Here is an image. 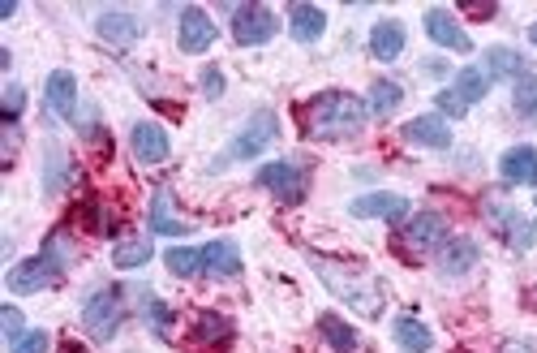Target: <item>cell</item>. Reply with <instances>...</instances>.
Segmentation results:
<instances>
[{"label":"cell","instance_id":"obj_8","mask_svg":"<svg viewBox=\"0 0 537 353\" xmlns=\"http://www.w3.org/2000/svg\"><path fill=\"white\" fill-rule=\"evenodd\" d=\"M215 39H220V31H215L211 13L198 9V5H185L181 9V22H177V44H181V52L198 56V52H207Z\"/></svg>","mask_w":537,"mask_h":353},{"label":"cell","instance_id":"obj_42","mask_svg":"<svg viewBox=\"0 0 537 353\" xmlns=\"http://www.w3.org/2000/svg\"><path fill=\"white\" fill-rule=\"evenodd\" d=\"M529 39H533V44H537V26H529Z\"/></svg>","mask_w":537,"mask_h":353},{"label":"cell","instance_id":"obj_22","mask_svg":"<svg viewBox=\"0 0 537 353\" xmlns=\"http://www.w3.org/2000/svg\"><path fill=\"white\" fill-rule=\"evenodd\" d=\"M151 233H159V237H185L190 233V224L172 216V190L168 186H159L155 199H151Z\"/></svg>","mask_w":537,"mask_h":353},{"label":"cell","instance_id":"obj_19","mask_svg":"<svg viewBox=\"0 0 537 353\" xmlns=\"http://www.w3.org/2000/svg\"><path fill=\"white\" fill-rule=\"evenodd\" d=\"M477 259H482L477 242L456 237V242H443V250H439V272L443 276H464V272H473V267H477Z\"/></svg>","mask_w":537,"mask_h":353},{"label":"cell","instance_id":"obj_14","mask_svg":"<svg viewBox=\"0 0 537 353\" xmlns=\"http://www.w3.org/2000/svg\"><path fill=\"white\" fill-rule=\"evenodd\" d=\"M426 35L447 52H473V39L460 31V22L447 9H430L426 13Z\"/></svg>","mask_w":537,"mask_h":353},{"label":"cell","instance_id":"obj_37","mask_svg":"<svg viewBox=\"0 0 537 353\" xmlns=\"http://www.w3.org/2000/svg\"><path fill=\"white\" fill-rule=\"evenodd\" d=\"M0 328H5L9 345H13V341H22V336H26V328H22V310H18V306H5V310H0Z\"/></svg>","mask_w":537,"mask_h":353},{"label":"cell","instance_id":"obj_9","mask_svg":"<svg viewBox=\"0 0 537 353\" xmlns=\"http://www.w3.org/2000/svg\"><path fill=\"white\" fill-rule=\"evenodd\" d=\"M400 242L409 250H439L447 242V220L439 216V211H417V216L404 220Z\"/></svg>","mask_w":537,"mask_h":353},{"label":"cell","instance_id":"obj_4","mask_svg":"<svg viewBox=\"0 0 537 353\" xmlns=\"http://www.w3.org/2000/svg\"><path fill=\"white\" fill-rule=\"evenodd\" d=\"M61 276H65V263L52 259V254L43 250V254H35V259L13 263L9 276H5V285H9V293H39V289L61 285Z\"/></svg>","mask_w":537,"mask_h":353},{"label":"cell","instance_id":"obj_17","mask_svg":"<svg viewBox=\"0 0 537 353\" xmlns=\"http://www.w3.org/2000/svg\"><path fill=\"white\" fill-rule=\"evenodd\" d=\"M499 173L507 186H533L537 190V147H512L499 160Z\"/></svg>","mask_w":537,"mask_h":353},{"label":"cell","instance_id":"obj_25","mask_svg":"<svg viewBox=\"0 0 537 353\" xmlns=\"http://www.w3.org/2000/svg\"><path fill=\"white\" fill-rule=\"evenodd\" d=\"M370 52H374V61H396V56L404 52V26L400 22H379L370 31Z\"/></svg>","mask_w":537,"mask_h":353},{"label":"cell","instance_id":"obj_21","mask_svg":"<svg viewBox=\"0 0 537 353\" xmlns=\"http://www.w3.org/2000/svg\"><path fill=\"white\" fill-rule=\"evenodd\" d=\"M288 31H293L297 44H314L327 31V13L318 5H293L288 9Z\"/></svg>","mask_w":537,"mask_h":353},{"label":"cell","instance_id":"obj_28","mask_svg":"<svg viewBox=\"0 0 537 353\" xmlns=\"http://www.w3.org/2000/svg\"><path fill=\"white\" fill-rule=\"evenodd\" d=\"M164 263H168V272L181 276V280L202 276V246H172L164 254Z\"/></svg>","mask_w":537,"mask_h":353},{"label":"cell","instance_id":"obj_39","mask_svg":"<svg viewBox=\"0 0 537 353\" xmlns=\"http://www.w3.org/2000/svg\"><path fill=\"white\" fill-rule=\"evenodd\" d=\"M473 18H495V5H464Z\"/></svg>","mask_w":537,"mask_h":353},{"label":"cell","instance_id":"obj_41","mask_svg":"<svg viewBox=\"0 0 537 353\" xmlns=\"http://www.w3.org/2000/svg\"><path fill=\"white\" fill-rule=\"evenodd\" d=\"M61 353H86V349H82L78 341H65V345H61Z\"/></svg>","mask_w":537,"mask_h":353},{"label":"cell","instance_id":"obj_32","mask_svg":"<svg viewBox=\"0 0 537 353\" xmlns=\"http://www.w3.org/2000/svg\"><path fill=\"white\" fill-rule=\"evenodd\" d=\"M512 104H516V112L520 117H537V78L533 74H525L516 82V95H512Z\"/></svg>","mask_w":537,"mask_h":353},{"label":"cell","instance_id":"obj_12","mask_svg":"<svg viewBox=\"0 0 537 353\" xmlns=\"http://www.w3.org/2000/svg\"><path fill=\"white\" fill-rule=\"evenodd\" d=\"M129 147H134V160L138 164H164L168 151H172L164 125H155V121H138L134 130H129Z\"/></svg>","mask_w":537,"mask_h":353},{"label":"cell","instance_id":"obj_23","mask_svg":"<svg viewBox=\"0 0 537 353\" xmlns=\"http://www.w3.org/2000/svg\"><path fill=\"white\" fill-rule=\"evenodd\" d=\"M391 332H396V345L404 353H430L434 349V336L417 315H400L396 323H391Z\"/></svg>","mask_w":537,"mask_h":353},{"label":"cell","instance_id":"obj_33","mask_svg":"<svg viewBox=\"0 0 537 353\" xmlns=\"http://www.w3.org/2000/svg\"><path fill=\"white\" fill-rule=\"evenodd\" d=\"M147 259H151V246L147 242H121V246L112 250V263L116 267H142Z\"/></svg>","mask_w":537,"mask_h":353},{"label":"cell","instance_id":"obj_13","mask_svg":"<svg viewBox=\"0 0 537 353\" xmlns=\"http://www.w3.org/2000/svg\"><path fill=\"white\" fill-rule=\"evenodd\" d=\"M400 134H404V143H413V147H434V151L452 147V130H447V117H439V112L413 117Z\"/></svg>","mask_w":537,"mask_h":353},{"label":"cell","instance_id":"obj_7","mask_svg":"<svg viewBox=\"0 0 537 353\" xmlns=\"http://www.w3.org/2000/svg\"><path fill=\"white\" fill-rule=\"evenodd\" d=\"M275 31H280V18H275L267 5H237L232 9V39H237L241 48L267 44V39H275Z\"/></svg>","mask_w":537,"mask_h":353},{"label":"cell","instance_id":"obj_6","mask_svg":"<svg viewBox=\"0 0 537 353\" xmlns=\"http://www.w3.org/2000/svg\"><path fill=\"white\" fill-rule=\"evenodd\" d=\"M275 138H280V121H275V112L258 108L254 117L241 125V134L232 138V147H228L224 160H254V155H263Z\"/></svg>","mask_w":537,"mask_h":353},{"label":"cell","instance_id":"obj_24","mask_svg":"<svg viewBox=\"0 0 537 353\" xmlns=\"http://www.w3.org/2000/svg\"><path fill=\"white\" fill-rule=\"evenodd\" d=\"M482 69L490 78H516L520 82L529 74V61H525V52H516V48H490Z\"/></svg>","mask_w":537,"mask_h":353},{"label":"cell","instance_id":"obj_26","mask_svg":"<svg viewBox=\"0 0 537 353\" xmlns=\"http://www.w3.org/2000/svg\"><path fill=\"white\" fill-rule=\"evenodd\" d=\"M452 91L460 95L464 104H482L486 95H490V74H486V69H477V65L460 69V74H456V82H452Z\"/></svg>","mask_w":537,"mask_h":353},{"label":"cell","instance_id":"obj_10","mask_svg":"<svg viewBox=\"0 0 537 353\" xmlns=\"http://www.w3.org/2000/svg\"><path fill=\"white\" fill-rule=\"evenodd\" d=\"M43 104L52 108V117L74 121V112H78V78L69 74V69H52L48 82H43Z\"/></svg>","mask_w":537,"mask_h":353},{"label":"cell","instance_id":"obj_2","mask_svg":"<svg viewBox=\"0 0 537 353\" xmlns=\"http://www.w3.org/2000/svg\"><path fill=\"white\" fill-rule=\"evenodd\" d=\"M310 267L318 276H323V285L336 293V298H344L348 306L357 310V315H370V319H379L383 315V280L379 276H370L366 267H357V263H331L323 259V254H310Z\"/></svg>","mask_w":537,"mask_h":353},{"label":"cell","instance_id":"obj_35","mask_svg":"<svg viewBox=\"0 0 537 353\" xmlns=\"http://www.w3.org/2000/svg\"><path fill=\"white\" fill-rule=\"evenodd\" d=\"M198 78H202V82H198V87H202V95H207V100H220V95H224V69L207 65V69H202Z\"/></svg>","mask_w":537,"mask_h":353},{"label":"cell","instance_id":"obj_27","mask_svg":"<svg viewBox=\"0 0 537 353\" xmlns=\"http://www.w3.org/2000/svg\"><path fill=\"white\" fill-rule=\"evenodd\" d=\"M318 332H323V341L336 349V353H353V349H357L353 323H344V319H336V315H318Z\"/></svg>","mask_w":537,"mask_h":353},{"label":"cell","instance_id":"obj_31","mask_svg":"<svg viewBox=\"0 0 537 353\" xmlns=\"http://www.w3.org/2000/svg\"><path fill=\"white\" fill-rule=\"evenodd\" d=\"M142 310H147V323H151V332L155 336H172V310L159 302V298H151V293H142Z\"/></svg>","mask_w":537,"mask_h":353},{"label":"cell","instance_id":"obj_40","mask_svg":"<svg viewBox=\"0 0 537 353\" xmlns=\"http://www.w3.org/2000/svg\"><path fill=\"white\" fill-rule=\"evenodd\" d=\"M503 353H533V345H525V341H507Z\"/></svg>","mask_w":537,"mask_h":353},{"label":"cell","instance_id":"obj_5","mask_svg":"<svg viewBox=\"0 0 537 353\" xmlns=\"http://www.w3.org/2000/svg\"><path fill=\"white\" fill-rule=\"evenodd\" d=\"M258 186H263L267 194H275L284 207H297L301 199H306V190H310V177H306V168H297V164H288V160H275V164H263L258 168Z\"/></svg>","mask_w":537,"mask_h":353},{"label":"cell","instance_id":"obj_30","mask_svg":"<svg viewBox=\"0 0 537 353\" xmlns=\"http://www.w3.org/2000/svg\"><path fill=\"white\" fill-rule=\"evenodd\" d=\"M400 100H404V91H400V82H391V78H379L370 87V112L374 117H387V112H396L400 108Z\"/></svg>","mask_w":537,"mask_h":353},{"label":"cell","instance_id":"obj_18","mask_svg":"<svg viewBox=\"0 0 537 353\" xmlns=\"http://www.w3.org/2000/svg\"><path fill=\"white\" fill-rule=\"evenodd\" d=\"M202 276H241V250L232 242H207L202 246Z\"/></svg>","mask_w":537,"mask_h":353},{"label":"cell","instance_id":"obj_16","mask_svg":"<svg viewBox=\"0 0 537 353\" xmlns=\"http://www.w3.org/2000/svg\"><path fill=\"white\" fill-rule=\"evenodd\" d=\"M490 220H495V229L507 237V246L512 250H529L533 237H537V220H525L520 211L512 207H490Z\"/></svg>","mask_w":537,"mask_h":353},{"label":"cell","instance_id":"obj_34","mask_svg":"<svg viewBox=\"0 0 537 353\" xmlns=\"http://www.w3.org/2000/svg\"><path fill=\"white\" fill-rule=\"evenodd\" d=\"M22 104H26L22 82H9V87H5V121H9V125H18V117H22Z\"/></svg>","mask_w":537,"mask_h":353},{"label":"cell","instance_id":"obj_3","mask_svg":"<svg viewBox=\"0 0 537 353\" xmlns=\"http://www.w3.org/2000/svg\"><path fill=\"white\" fill-rule=\"evenodd\" d=\"M121 319H125V293L121 285H108L86 298L82 306V328L95 336V341H112L116 332H121Z\"/></svg>","mask_w":537,"mask_h":353},{"label":"cell","instance_id":"obj_15","mask_svg":"<svg viewBox=\"0 0 537 353\" xmlns=\"http://www.w3.org/2000/svg\"><path fill=\"white\" fill-rule=\"evenodd\" d=\"M95 31L104 35V44H112V48H129V44H138V39H142V22L134 18V13L112 9V13H99Z\"/></svg>","mask_w":537,"mask_h":353},{"label":"cell","instance_id":"obj_29","mask_svg":"<svg viewBox=\"0 0 537 353\" xmlns=\"http://www.w3.org/2000/svg\"><path fill=\"white\" fill-rule=\"evenodd\" d=\"M43 164H48V173H43V181H48V194L65 190V181L74 177V160H69V155L52 143L48 151H43Z\"/></svg>","mask_w":537,"mask_h":353},{"label":"cell","instance_id":"obj_20","mask_svg":"<svg viewBox=\"0 0 537 353\" xmlns=\"http://www.w3.org/2000/svg\"><path fill=\"white\" fill-rule=\"evenodd\" d=\"M232 336H237V328H232V319H228V315H215V310H202V315L194 319V345L224 349V345H232Z\"/></svg>","mask_w":537,"mask_h":353},{"label":"cell","instance_id":"obj_1","mask_svg":"<svg viewBox=\"0 0 537 353\" xmlns=\"http://www.w3.org/2000/svg\"><path fill=\"white\" fill-rule=\"evenodd\" d=\"M370 108L348 91H323L301 108V130L314 143H344V138H357L361 125H366Z\"/></svg>","mask_w":537,"mask_h":353},{"label":"cell","instance_id":"obj_11","mask_svg":"<svg viewBox=\"0 0 537 353\" xmlns=\"http://www.w3.org/2000/svg\"><path fill=\"white\" fill-rule=\"evenodd\" d=\"M348 216L357 220H409L413 207L409 199H400V194H366V199H353L348 203Z\"/></svg>","mask_w":537,"mask_h":353},{"label":"cell","instance_id":"obj_36","mask_svg":"<svg viewBox=\"0 0 537 353\" xmlns=\"http://www.w3.org/2000/svg\"><path fill=\"white\" fill-rule=\"evenodd\" d=\"M9 353H48V332L35 328V332H26L22 341H13Z\"/></svg>","mask_w":537,"mask_h":353},{"label":"cell","instance_id":"obj_38","mask_svg":"<svg viewBox=\"0 0 537 353\" xmlns=\"http://www.w3.org/2000/svg\"><path fill=\"white\" fill-rule=\"evenodd\" d=\"M434 104H439V117H443V112H447V117H464V112H469V104H464V100H460V95H456L452 87L434 95Z\"/></svg>","mask_w":537,"mask_h":353}]
</instances>
